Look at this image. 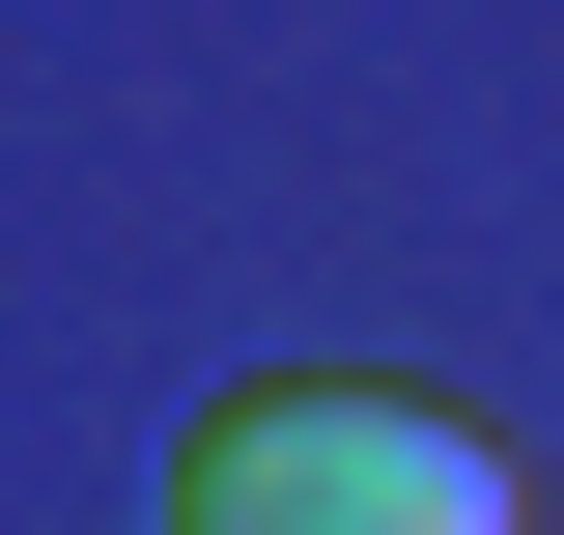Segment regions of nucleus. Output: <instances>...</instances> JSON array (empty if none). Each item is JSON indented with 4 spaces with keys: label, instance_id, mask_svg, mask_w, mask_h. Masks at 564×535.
<instances>
[{
    "label": "nucleus",
    "instance_id": "1",
    "mask_svg": "<svg viewBox=\"0 0 564 535\" xmlns=\"http://www.w3.org/2000/svg\"><path fill=\"white\" fill-rule=\"evenodd\" d=\"M170 535H536V479L423 367H254L170 423Z\"/></svg>",
    "mask_w": 564,
    "mask_h": 535
}]
</instances>
